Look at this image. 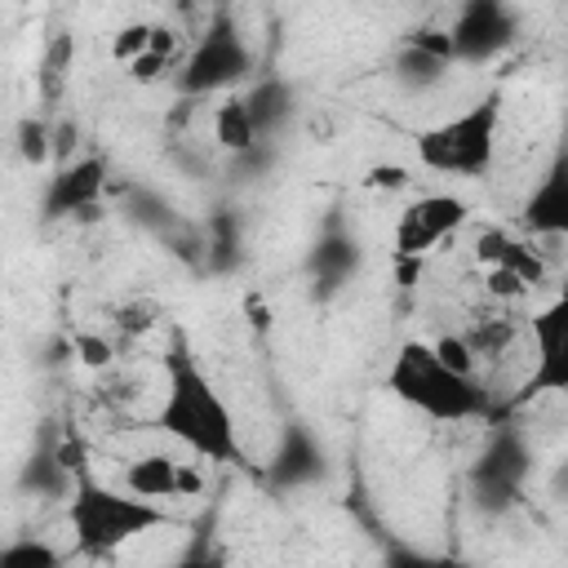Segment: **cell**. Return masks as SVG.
I'll return each instance as SVG.
<instances>
[{
  "mask_svg": "<svg viewBox=\"0 0 568 568\" xmlns=\"http://www.w3.org/2000/svg\"><path fill=\"white\" fill-rule=\"evenodd\" d=\"M75 466V462H71ZM71 466L62 462V453H36L22 462V475H18V488L22 493H36V497H62L71 493Z\"/></svg>",
  "mask_w": 568,
  "mask_h": 568,
  "instance_id": "cell-18",
  "label": "cell"
},
{
  "mask_svg": "<svg viewBox=\"0 0 568 568\" xmlns=\"http://www.w3.org/2000/svg\"><path fill=\"white\" fill-rule=\"evenodd\" d=\"M448 71H453V58H448L444 31H417V36H408V40L395 49V71H390V75H395L408 93H426V89H435Z\"/></svg>",
  "mask_w": 568,
  "mask_h": 568,
  "instance_id": "cell-15",
  "label": "cell"
},
{
  "mask_svg": "<svg viewBox=\"0 0 568 568\" xmlns=\"http://www.w3.org/2000/svg\"><path fill=\"white\" fill-rule=\"evenodd\" d=\"M186 524L173 506H155L133 497L120 484H102L84 453L71 466V493H67V532H71V550L80 559H111L124 546H133L138 537H151L160 528H178Z\"/></svg>",
  "mask_w": 568,
  "mask_h": 568,
  "instance_id": "cell-2",
  "label": "cell"
},
{
  "mask_svg": "<svg viewBox=\"0 0 568 568\" xmlns=\"http://www.w3.org/2000/svg\"><path fill=\"white\" fill-rule=\"evenodd\" d=\"M235 98H240L257 142H271L297 115V93H293V84L284 75H253Z\"/></svg>",
  "mask_w": 568,
  "mask_h": 568,
  "instance_id": "cell-16",
  "label": "cell"
},
{
  "mask_svg": "<svg viewBox=\"0 0 568 568\" xmlns=\"http://www.w3.org/2000/svg\"><path fill=\"white\" fill-rule=\"evenodd\" d=\"M501 115H506V93L484 89L470 106L417 133V164L439 178H484L497 160Z\"/></svg>",
  "mask_w": 568,
  "mask_h": 568,
  "instance_id": "cell-4",
  "label": "cell"
},
{
  "mask_svg": "<svg viewBox=\"0 0 568 568\" xmlns=\"http://www.w3.org/2000/svg\"><path fill=\"white\" fill-rule=\"evenodd\" d=\"M519 226L528 240L568 235V160H564V151H555V160L546 164V173L528 191V200L519 209Z\"/></svg>",
  "mask_w": 568,
  "mask_h": 568,
  "instance_id": "cell-14",
  "label": "cell"
},
{
  "mask_svg": "<svg viewBox=\"0 0 568 568\" xmlns=\"http://www.w3.org/2000/svg\"><path fill=\"white\" fill-rule=\"evenodd\" d=\"M466 222H470V204L457 191H426L399 209L390 248L399 262H422L426 253L448 244L457 231H466Z\"/></svg>",
  "mask_w": 568,
  "mask_h": 568,
  "instance_id": "cell-7",
  "label": "cell"
},
{
  "mask_svg": "<svg viewBox=\"0 0 568 568\" xmlns=\"http://www.w3.org/2000/svg\"><path fill=\"white\" fill-rule=\"evenodd\" d=\"M532 475V448L519 426H493L488 444L479 448L470 466V493L484 510H506L524 497V484Z\"/></svg>",
  "mask_w": 568,
  "mask_h": 568,
  "instance_id": "cell-6",
  "label": "cell"
},
{
  "mask_svg": "<svg viewBox=\"0 0 568 568\" xmlns=\"http://www.w3.org/2000/svg\"><path fill=\"white\" fill-rule=\"evenodd\" d=\"M106 191V164L98 155H80L71 164H62L49 186H44V200H40V217L44 222H62V217H75V213H89Z\"/></svg>",
  "mask_w": 568,
  "mask_h": 568,
  "instance_id": "cell-13",
  "label": "cell"
},
{
  "mask_svg": "<svg viewBox=\"0 0 568 568\" xmlns=\"http://www.w3.org/2000/svg\"><path fill=\"white\" fill-rule=\"evenodd\" d=\"M475 257L484 266V275H501V280H515L524 293H537L550 275L541 248H532L528 235H515L506 226H484L475 235Z\"/></svg>",
  "mask_w": 568,
  "mask_h": 568,
  "instance_id": "cell-12",
  "label": "cell"
},
{
  "mask_svg": "<svg viewBox=\"0 0 568 568\" xmlns=\"http://www.w3.org/2000/svg\"><path fill=\"white\" fill-rule=\"evenodd\" d=\"M217 541H213V532L209 528H200L195 537H191V546L182 550V559H173L169 568H204V559H209V550H213Z\"/></svg>",
  "mask_w": 568,
  "mask_h": 568,
  "instance_id": "cell-22",
  "label": "cell"
},
{
  "mask_svg": "<svg viewBox=\"0 0 568 568\" xmlns=\"http://www.w3.org/2000/svg\"><path fill=\"white\" fill-rule=\"evenodd\" d=\"M382 568H466L457 555H444L435 546H417V541H390L382 550Z\"/></svg>",
  "mask_w": 568,
  "mask_h": 568,
  "instance_id": "cell-20",
  "label": "cell"
},
{
  "mask_svg": "<svg viewBox=\"0 0 568 568\" xmlns=\"http://www.w3.org/2000/svg\"><path fill=\"white\" fill-rule=\"evenodd\" d=\"M453 67H488L519 40V13L501 0H470L444 31Z\"/></svg>",
  "mask_w": 568,
  "mask_h": 568,
  "instance_id": "cell-8",
  "label": "cell"
},
{
  "mask_svg": "<svg viewBox=\"0 0 568 568\" xmlns=\"http://www.w3.org/2000/svg\"><path fill=\"white\" fill-rule=\"evenodd\" d=\"M248 80H253V44L244 40V31L231 13H217L195 36L186 58H178V67H173V84H178L182 98L235 93Z\"/></svg>",
  "mask_w": 568,
  "mask_h": 568,
  "instance_id": "cell-5",
  "label": "cell"
},
{
  "mask_svg": "<svg viewBox=\"0 0 568 568\" xmlns=\"http://www.w3.org/2000/svg\"><path fill=\"white\" fill-rule=\"evenodd\" d=\"M306 271L324 288H342L359 271V240L346 226H324L306 253Z\"/></svg>",
  "mask_w": 568,
  "mask_h": 568,
  "instance_id": "cell-17",
  "label": "cell"
},
{
  "mask_svg": "<svg viewBox=\"0 0 568 568\" xmlns=\"http://www.w3.org/2000/svg\"><path fill=\"white\" fill-rule=\"evenodd\" d=\"M120 488H129L142 501L173 506L182 497H200L204 470L195 462H182L178 453H138V457H129V466L120 475Z\"/></svg>",
  "mask_w": 568,
  "mask_h": 568,
  "instance_id": "cell-11",
  "label": "cell"
},
{
  "mask_svg": "<svg viewBox=\"0 0 568 568\" xmlns=\"http://www.w3.org/2000/svg\"><path fill=\"white\" fill-rule=\"evenodd\" d=\"M160 373H164V390H160L155 426L200 462L248 466L240 422H235L226 395L217 390V382L204 373V364L182 328H173V337L160 355Z\"/></svg>",
  "mask_w": 568,
  "mask_h": 568,
  "instance_id": "cell-1",
  "label": "cell"
},
{
  "mask_svg": "<svg viewBox=\"0 0 568 568\" xmlns=\"http://www.w3.org/2000/svg\"><path fill=\"white\" fill-rule=\"evenodd\" d=\"M386 390L404 408H413V413H422V417H430L439 426H466V422L493 417V395L479 382V373L453 368L439 355V346L422 342V337L404 342L395 351V359L386 368Z\"/></svg>",
  "mask_w": 568,
  "mask_h": 568,
  "instance_id": "cell-3",
  "label": "cell"
},
{
  "mask_svg": "<svg viewBox=\"0 0 568 568\" xmlns=\"http://www.w3.org/2000/svg\"><path fill=\"white\" fill-rule=\"evenodd\" d=\"M0 568H67V550L49 537H13L0 546Z\"/></svg>",
  "mask_w": 568,
  "mask_h": 568,
  "instance_id": "cell-19",
  "label": "cell"
},
{
  "mask_svg": "<svg viewBox=\"0 0 568 568\" xmlns=\"http://www.w3.org/2000/svg\"><path fill=\"white\" fill-rule=\"evenodd\" d=\"M328 475V448L306 422H284L271 457L262 462V484L275 493H302L315 488Z\"/></svg>",
  "mask_w": 568,
  "mask_h": 568,
  "instance_id": "cell-10",
  "label": "cell"
},
{
  "mask_svg": "<svg viewBox=\"0 0 568 568\" xmlns=\"http://www.w3.org/2000/svg\"><path fill=\"white\" fill-rule=\"evenodd\" d=\"M408 182H413V173L404 164H373L364 178V186H373V191H404Z\"/></svg>",
  "mask_w": 568,
  "mask_h": 568,
  "instance_id": "cell-21",
  "label": "cell"
},
{
  "mask_svg": "<svg viewBox=\"0 0 568 568\" xmlns=\"http://www.w3.org/2000/svg\"><path fill=\"white\" fill-rule=\"evenodd\" d=\"M564 297L555 293L546 306H537L528 315V337H532V373L524 377L519 395L510 399V408L528 404V399H541V395H559L568 390V359H564Z\"/></svg>",
  "mask_w": 568,
  "mask_h": 568,
  "instance_id": "cell-9",
  "label": "cell"
},
{
  "mask_svg": "<svg viewBox=\"0 0 568 568\" xmlns=\"http://www.w3.org/2000/svg\"><path fill=\"white\" fill-rule=\"evenodd\" d=\"M204 568H226V555H222V546H213V550H209V559H204Z\"/></svg>",
  "mask_w": 568,
  "mask_h": 568,
  "instance_id": "cell-23",
  "label": "cell"
}]
</instances>
